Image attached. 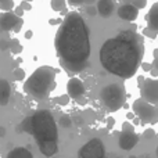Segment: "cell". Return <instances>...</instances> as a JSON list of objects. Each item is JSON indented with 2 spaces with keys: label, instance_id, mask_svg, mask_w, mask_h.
Instances as JSON below:
<instances>
[{
  "label": "cell",
  "instance_id": "6da1fadb",
  "mask_svg": "<svg viewBox=\"0 0 158 158\" xmlns=\"http://www.w3.org/2000/svg\"><path fill=\"white\" fill-rule=\"evenodd\" d=\"M54 47L61 67L71 74H79L89 65V28L79 13L71 11L61 21L56 33Z\"/></svg>",
  "mask_w": 158,
  "mask_h": 158
},
{
  "label": "cell",
  "instance_id": "7a4b0ae2",
  "mask_svg": "<svg viewBox=\"0 0 158 158\" xmlns=\"http://www.w3.org/2000/svg\"><path fill=\"white\" fill-rule=\"evenodd\" d=\"M144 56V43L142 35L132 29L121 31L101 44L98 58L103 68L111 75L131 79L140 68Z\"/></svg>",
  "mask_w": 158,
  "mask_h": 158
},
{
  "label": "cell",
  "instance_id": "3957f363",
  "mask_svg": "<svg viewBox=\"0 0 158 158\" xmlns=\"http://www.w3.org/2000/svg\"><path fill=\"white\" fill-rule=\"evenodd\" d=\"M21 131L32 135L44 157H53L58 151V128L49 110H38L21 122Z\"/></svg>",
  "mask_w": 158,
  "mask_h": 158
},
{
  "label": "cell",
  "instance_id": "277c9868",
  "mask_svg": "<svg viewBox=\"0 0 158 158\" xmlns=\"http://www.w3.org/2000/svg\"><path fill=\"white\" fill-rule=\"evenodd\" d=\"M56 71L53 67L42 65L32 72L24 83V92L35 100H46L56 89Z\"/></svg>",
  "mask_w": 158,
  "mask_h": 158
},
{
  "label": "cell",
  "instance_id": "5b68a950",
  "mask_svg": "<svg viewBox=\"0 0 158 158\" xmlns=\"http://www.w3.org/2000/svg\"><path fill=\"white\" fill-rule=\"evenodd\" d=\"M100 101L110 112H115L123 107L126 101V93L122 85L110 83L100 90Z\"/></svg>",
  "mask_w": 158,
  "mask_h": 158
},
{
  "label": "cell",
  "instance_id": "8992f818",
  "mask_svg": "<svg viewBox=\"0 0 158 158\" xmlns=\"http://www.w3.org/2000/svg\"><path fill=\"white\" fill-rule=\"evenodd\" d=\"M132 111L137 118L146 125H156L158 123V106L150 104L142 97L136 98L132 104Z\"/></svg>",
  "mask_w": 158,
  "mask_h": 158
},
{
  "label": "cell",
  "instance_id": "52a82bcc",
  "mask_svg": "<svg viewBox=\"0 0 158 158\" xmlns=\"http://www.w3.org/2000/svg\"><path fill=\"white\" fill-rule=\"evenodd\" d=\"M104 157H106V146L97 137L86 142L78 151V158H104Z\"/></svg>",
  "mask_w": 158,
  "mask_h": 158
},
{
  "label": "cell",
  "instance_id": "ba28073f",
  "mask_svg": "<svg viewBox=\"0 0 158 158\" xmlns=\"http://www.w3.org/2000/svg\"><path fill=\"white\" fill-rule=\"evenodd\" d=\"M142 98L148 101L150 104L158 106V79L157 78H146L140 87Z\"/></svg>",
  "mask_w": 158,
  "mask_h": 158
},
{
  "label": "cell",
  "instance_id": "9c48e42d",
  "mask_svg": "<svg viewBox=\"0 0 158 158\" xmlns=\"http://www.w3.org/2000/svg\"><path fill=\"white\" fill-rule=\"evenodd\" d=\"M22 19L18 15L10 11H4L0 13V32H8V31H14L17 25L21 24Z\"/></svg>",
  "mask_w": 158,
  "mask_h": 158
},
{
  "label": "cell",
  "instance_id": "30bf717a",
  "mask_svg": "<svg viewBox=\"0 0 158 158\" xmlns=\"http://www.w3.org/2000/svg\"><path fill=\"white\" fill-rule=\"evenodd\" d=\"M139 140L140 137L136 132H121L119 136H118V144L122 150L131 151L139 143Z\"/></svg>",
  "mask_w": 158,
  "mask_h": 158
},
{
  "label": "cell",
  "instance_id": "8fae6325",
  "mask_svg": "<svg viewBox=\"0 0 158 158\" xmlns=\"http://www.w3.org/2000/svg\"><path fill=\"white\" fill-rule=\"evenodd\" d=\"M85 92H86L85 83L79 78L74 77L68 81V83H67V94H68L71 98L78 100V98H81L82 96L85 94Z\"/></svg>",
  "mask_w": 158,
  "mask_h": 158
},
{
  "label": "cell",
  "instance_id": "7c38bea8",
  "mask_svg": "<svg viewBox=\"0 0 158 158\" xmlns=\"http://www.w3.org/2000/svg\"><path fill=\"white\" fill-rule=\"evenodd\" d=\"M118 17L123 21H128V22H133L137 19V15H139V10L135 7L133 4H122L117 11Z\"/></svg>",
  "mask_w": 158,
  "mask_h": 158
},
{
  "label": "cell",
  "instance_id": "4fadbf2b",
  "mask_svg": "<svg viewBox=\"0 0 158 158\" xmlns=\"http://www.w3.org/2000/svg\"><path fill=\"white\" fill-rule=\"evenodd\" d=\"M96 8H97V14H100L101 18H108L114 13V0H97Z\"/></svg>",
  "mask_w": 158,
  "mask_h": 158
},
{
  "label": "cell",
  "instance_id": "5bb4252c",
  "mask_svg": "<svg viewBox=\"0 0 158 158\" xmlns=\"http://www.w3.org/2000/svg\"><path fill=\"white\" fill-rule=\"evenodd\" d=\"M144 19L147 22V28H150V29H153L154 32L158 33V2H156L150 7Z\"/></svg>",
  "mask_w": 158,
  "mask_h": 158
},
{
  "label": "cell",
  "instance_id": "9a60e30c",
  "mask_svg": "<svg viewBox=\"0 0 158 158\" xmlns=\"http://www.w3.org/2000/svg\"><path fill=\"white\" fill-rule=\"evenodd\" d=\"M11 97V86L6 79H0V106H7Z\"/></svg>",
  "mask_w": 158,
  "mask_h": 158
},
{
  "label": "cell",
  "instance_id": "2e32d148",
  "mask_svg": "<svg viewBox=\"0 0 158 158\" xmlns=\"http://www.w3.org/2000/svg\"><path fill=\"white\" fill-rule=\"evenodd\" d=\"M6 158H33V154L25 147H15L7 154Z\"/></svg>",
  "mask_w": 158,
  "mask_h": 158
},
{
  "label": "cell",
  "instance_id": "e0dca14e",
  "mask_svg": "<svg viewBox=\"0 0 158 158\" xmlns=\"http://www.w3.org/2000/svg\"><path fill=\"white\" fill-rule=\"evenodd\" d=\"M50 6H52V8L54 11H63V13H65L67 10V0H52L50 2Z\"/></svg>",
  "mask_w": 158,
  "mask_h": 158
},
{
  "label": "cell",
  "instance_id": "ac0fdd59",
  "mask_svg": "<svg viewBox=\"0 0 158 158\" xmlns=\"http://www.w3.org/2000/svg\"><path fill=\"white\" fill-rule=\"evenodd\" d=\"M58 123H60V126H63V128H71L72 126V119H71V117H69L68 114H63L60 117V119H58Z\"/></svg>",
  "mask_w": 158,
  "mask_h": 158
},
{
  "label": "cell",
  "instance_id": "d6986e66",
  "mask_svg": "<svg viewBox=\"0 0 158 158\" xmlns=\"http://www.w3.org/2000/svg\"><path fill=\"white\" fill-rule=\"evenodd\" d=\"M10 49L13 53H19L22 50V46L19 44V42L17 40V39H13V40L10 42Z\"/></svg>",
  "mask_w": 158,
  "mask_h": 158
},
{
  "label": "cell",
  "instance_id": "ffe728a7",
  "mask_svg": "<svg viewBox=\"0 0 158 158\" xmlns=\"http://www.w3.org/2000/svg\"><path fill=\"white\" fill-rule=\"evenodd\" d=\"M121 132H135V125L129 121H125L122 123V128H121Z\"/></svg>",
  "mask_w": 158,
  "mask_h": 158
},
{
  "label": "cell",
  "instance_id": "44dd1931",
  "mask_svg": "<svg viewBox=\"0 0 158 158\" xmlns=\"http://www.w3.org/2000/svg\"><path fill=\"white\" fill-rule=\"evenodd\" d=\"M69 100H71V97H69L68 94H63V96H60V97L56 98V101H57L60 106H67V104L69 103Z\"/></svg>",
  "mask_w": 158,
  "mask_h": 158
},
{
  "label": "cell",
  "instance_id": "7402d4cb",
  "mask_svg": "<svg viewBox=\"0 0 158 158\" xmlns=\"http://www.w3.org/2000/svg\"><path fill=\"white\" fill-rule=\"evenodd\" d=\"M131 4H133L137 10H142V8H144L147 6V0H132Z\"/></svg>",
  "mask_w": 158,
  "mask_h": 158
},
{
  "label": "cell",
  "instance_id": "603a6c76",
  "mask_svg": "<svg viewBox=\"0 0 158 158\" xmlns=\"http://www.w3.org/2000/svg\"><path fill=\"white\" fill-rule=\"evenodd\" d=\"M143 35L147 36V38H150V39H156V38H158V33H157V32H154L153 29H150V28H147V27H146L144 29H143Z\"/></svg>",
  "mask_w": 158,
  "mask_h": 158
},
{
  "label": "cell",
  "instance_id": "cb8c5ba5",
  "mask_svg": "<svg viewBox=\"0 0 158 158\" xmlns=\"http://www.w3.org/2000/svg\"><path fill=\"white\" fill-rule=\"evenodd\" d=\"M156 136H157V133L153 128H148L143 132V137H144V139H154Z\"/></svg>",
  "mask_w": 158,
  "mask_h": 158
},
{
  "label": "cell",
  "instance_id": "d4e9b609",
  "mask_svg": "<svg viewBox=\"0 0 158 158\" xmlns=\"http://www.w3.org/2000/svg\"><path fill=\"white\" fill-rule=\"evenodd\" d=\"M24 78H25V71L22 68H17L14 71V79L15 81H22Z\"/></svg>",
  "mask_w": 158,
  "mask_h": 158
},
{
  "label": "cell",
  "instance_id": "484cf974",
  "mask_svg": "<svg viewBox=\"0 0 158 158\" xmlns=\"http://www.w3.org/2000/svg\"><path fill=\"white\" fill-rule=\"evenodd\" d=\"M140 68H142L144 72H150L151 69H153V64H151V63H143V61H142Z\"/></svg>",
  "mask_w": 158,
  "mask_h": 158
},
{
  "label": "cell",
  "instance_id": "4316f807",
  "mask_svg": "<svg viewBox=\"0 0 158 158\" xmlns=\"http://www.w3.org/2000/svg\"><path fill=\"white\" fill-rule=\"evenodd\" d=\"M14 7V3L13 2H8V3H2L0 4V10H4V11H8Z\"/></svg>",
  "mask_w": 158,
  "mask_h": 158
},
{
  "label": "cell",
  "instance_id": "83f0119b",
  "mask_svg": "<svg viewBox=\"0 0 158 158\" xmlns=\"http://www.w3.org/2000/svg\"><path fill=\"white\" fill-rule=\"evenodd\" d=\"M153 56H154V60H153V68H156L158 69V49H154V52H153Z\"/></svg>",
  "mask_w": 158,
  "mask_h": 158
},
{
  "label": "cell",
  "instance_id": "f1b7e54d",
  "mask_svg": "<svg viewBox=\"0 0 158 158\" xmlns=\"http://www.w3.org/2000/svg\"><path fill=\"white\" fill-rule=\"evenodd\" d=\"M86 13L89 14L90 17H94L96 14H97V8H96L94 6H87V8H86Z\"/></svg>",
  "mask_w": 158,
  "mask_h": 158
},
{
  "label": "cell",
  "instance_id": "f546056e",
  "mask_svg": "<svg viewBox=\"0 0 158 158\" xmlns=\"http://www.w3.org/2000/svg\"><path fill=\"white\" fill-rule=\"evenodd\" d=\"M19 7H21L24 11H29L31 8H32V7H31V4H29V2H21Z\"/></svg>",
  "mask_w": 158,
  "mask_h": 158
},
{
  "label": "cell",
  "instance_id": "4dcf8cb0",
  "mask_svg": "<svg viewBox=\"0 0 158 158\" xmlns=\"http://www.w3.org/2000/svg\"><path fill=\"white\" fill-rule=\"evenodd\" d=\"M67 2H68L71 6H81L85 3V0H67Z\"/></svg>",
  "mask_w": 158,
  "mask_h": 158
},
{
  "label": "cell",
  "instance_id": "1f68e13d",
  "mask_svg": "<svg viewBox=\"0 0 158 158\" xmlns=\"http://www.w3.org/2000/svg\"><path fill=\"white\" fill-rule=\"evenodd\" d=\"M114 123H115V119L112 117L107 118V128H108V129H111L112 126H114Z\"/></svg>",
  "mask_w": 158,
  "mask_h": 158
},
{
  "label": "cell",
  "instance_id": "d6a6232c",
  "mask_svg": "<svg viewBox=\"0 0 158 158\" xmlns=\"http://www.w3.org/2000/svg\"><path fill=\"white\" fill-rule=\"evenodd\" d=\"M14 14H15V15H18V17H22V14H24V10H22V8L18 6V7H15V13H14Z\"/></svg>",
  "mask_w": 158,
  "mask_h": 158
},
{
  "label": "cell",
  "instance_id": "836d02e7",
  "mask_svg": "<svg viewBox=\"0 0 158 158\" xmlns=\"http://www.w3.org/2000/svg\"><path fill=\"white\" fill-rule=\"evenodd\" d=\"M126 117H128V119H135V118H136V115H135L133 111H129L128 114H126Z\"/></svg>",
  "mask_w": 158,
  "mask_h": 158
},
{
  "label": "cell",
  "instance_id": "e575fe53",
  "mask_svg": "<svg viewBox=\"0 0 158 158\" xmlns=\"http://www.w3.org/2000/svg\"><path fill=\"white\" fill-rule=\"evenodd\" d=\"M148 74H150V75H151V77H154V78H156V77H158V69H156V68H153V69H151V71H150V72H148Z\"/></svg>",
  "mask_w": 158,
  "mask_h": 158
},
{
  "label": "cell",
  "instance_id": "d590c367",
  "mask_svg": "<svg viewBox=\"0 0 158 158\" xmlns=\"http://www.w3.org/2000/svg\"><path fill=\"white\" fill-rule=\"evenodd\" d=\"M144 77H137V81H139V89L142 87V85H143V82H144Z\"/></svg>",
  "mask_w": 158,
  "mask_h": 158
},
{
  "label": "cell",
  "instance_id": "8d00e7d4",
  "mask_svg": "<svg viewBox=\"0 0 158 158\" xmlns=\"http://www.w3.org/2000/svg\"><path fill=\"white\" fill-rule=\"evenodd\" d=\"M4 133H6V129L3 128V126H0V137L4 136Z\"/></svg>",
  "mask_w": 158,
  "mask_h": 158
},
{
  "label": "cell",
  "instance_id": "74e56055",
  "mask_svg": "<svg viewBox=\"0 0 158 158\" xmlns=\"http://www.w3.org/2000/svg\"><path fill=\"white\" fill-rule=\"evenodd\" d=\"M31 36H32V31H28V32L25 33V38H27V39H31Z\"/></svg>",
  "mask_w": 158,
  "mask_h": 158
},
{
  "label": "cell",
  "instance_id": "f35d334b",
  "mask_svg": "<svg viewBox=\"0 0 158 158\" xmlns=\"http://www.w3.org/2000/svg\"><path fill=\"white\" fill-rule=\"evenodd\" d=\"M94 2H96V0H85V3H86L87 6H92Z\"/></svg>",
  "mask_w": 158,
  "mask_h": 158
},
{
  "label": "cell",
  "instance_id": "ab89813d",
  "mask_svg": "<svg viewBox=\"0 0 158 158\" xmlns=\"http://www.w3.org/2000/svg\"><path fill=\"white\" fill-rule=\"evenodd\" d=\"M50 24H52V25H54V24H60V19H52V21H50Z\"/></svg>",
  "mask_w": 158,
  "mask_h": 158
},
{
  "label": "cell",
  "instance_id": "60d3db41",
  "mask_svg": "<svg viewBox=\"0 0 158 158\" xmlns=\"http://www.w3.org/2000/svg\"><path fill=\"white\" fill-rule=\"evenodd\" d=\"M8 2H13V0H0V4L2 3H8Z\"/></svg>",
  "mask_w": 158,
  "mask_h": 158
},
{
  "label": "cell",
  "instance_id": "b9f144b4",
  "mask_svg": "<svg viewBox=\"0 0 158 158\" xmlns=\"http://www.w3.org/2000/svg\"><path fill=\"white\" fill-rule=\"evenodd\" d=\"M156 154H157V157H158V146H157V150H156Z\"/></svg>",
  "mask_w": 158,
  "mask_h": 158
},
{
  "label": "cell",
  "instance_id": "7bdbcfd3",
  "mask_svg": "<svg viewBox=\"0 0 158 158\" xmlns=\"http://www.w3.org/2000/svg\"><path fill=\"white\" fill-rule=\"evenodd\" d=\"M22 2H32V0H22Z\"/></svg>",
  "mask_w": 158,
  "mask_h": 158
}]
</instances>
